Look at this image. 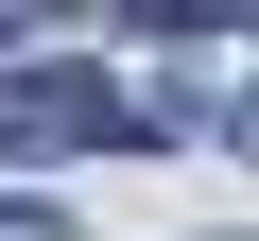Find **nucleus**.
<instances>
[{
  "label": "nucleus",
  "mask_w": 259,
  "mask_h": 241,
  "mask_svg": "<svg viewBox=\"0 0 259 241\" xmlns=\"http://www.w3.org/2000/svg\"><path fill=\"white\" fill-rule=\"evenodd\" d=\"M52 224H69V207H35V190H0V241H52Z\"/></svg>",
  "instance_id": "2"
},
{
  "label": "nucleus",
  "mask_w": 259,
  "mask_h": 241,
  "mask_svg": "<svg viewBox=\"0 0 259 241\" xmlns=\"http://www.w3.org/2000/svg\"><path fill=\"white\" fill-rule=\"evenodd\" d=\"M0 138L18 155H121V138H156V103H121V86H0Z\"/></svg>",
  "instance_id": "1"
}]
</instances>
